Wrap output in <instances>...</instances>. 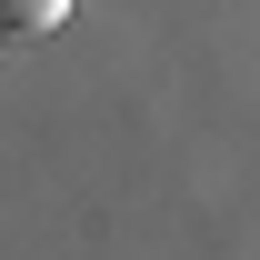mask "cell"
Masks as SVG:
<instances>
[{"label": "cell", "mask_w": 260, "mask_h": 260, "mask_svg": "<svg viewBox=\"0 0 260 260\" xmlns=\"http://www.w3.org/2000/svg\"><path fill=\"white\" fill-rule=\"evenodd\" d=\"M70 0H0V30H60Z\"/></svg>", "instance_id": "1"}]
</instances>
